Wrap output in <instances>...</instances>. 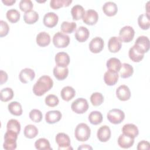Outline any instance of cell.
Here are the masks:
<instances>
[{"label": "cell", "instance_id": "6da1fadb", "mask_svg": "<svg viewBox=\"0 0 150 150\" xmlns=\"http://www.w3.org/2000/svg\"><path fill=\"white\" fill-rule=\"evenodd\" d=\"M53 86L52 78L46 75L42 76L39 78L33 87V92L37 96H42L47 91L50 90Z\"/></svg>", "mask_w": 150, "mask_h": 150}, {"label": "cell", "instance_id": "7a4b0ae2", "mask_svg": "<svg viewBox=\"0 0 150 150\" xmlns=\"http://www.w3.org/2000/svg\"><path fill=\"white\" fill-rule=\"evenodd\" d=\"M91 134L90 128L85 123H80L76 127L74 136L77 140L81 142L87 141Z\"/></svg>", "mask_w": 150, "mask_h": 150}, {"label": "cell", "instance_id": "3957f363", "mask_svg": "<svg viewBox=\"0 0 150 150\" xmlns=\"http://www.w3.org/2000/svg\"><path fill=\"white\" fill-rule=\"evenodd\" d=\"M53 43L57 48H64L70 43V37L66 34L58 32L53 37Z\"/></svg>", "mask_w": 150, "mask_h": 150}, {"label": "cell", "instance_id": "277c9868", "mask_svg": "<svg viewBox=\"0 0 150 150\" xmlns=\"http://www.w3.org/2000/svg\"><path fill=\"white\" fill-rule=\"evenodd\" d=\"M108 120L112 124H120L125 118V114L123 111L118 108L110 110L107 115Z\"/></svg>", "mask_w": 150, "mask_h": 150}, {"label": "cell", "instance_id": "5b68a950", "mask_svg": "<svg viewBox=\"0 0 150 150\" xmlns=\"http://www.w3.org/2000/svg\"><path fill=\"white\" fill-rule=\"evenodd\" d=\"M71 108L76 114H83L87 111L88 104L86 99L78 98L72 103Z\"/></svg>", "mask_w": 150, "mask_h": 150}, {"label": "cell", "instance_id": "8992f818", "mask_svg": "<svg viewBox=\"0 0 150 150\" xmlns=\"http://www.w3.org/2000/svg\"><path fill=\"white\" fill-rule=\"evenodd\" d=\"M55 140L59 145V149H73L70 146V139L67 134L59 132L56 135Z\"/></svg>", "mask_w": 150, "mask_h": 150}, {"label": "cell", "instance_id": "52a82bcc", "mask_svg": "<svg viewBox=\"0 0 150 150\" xmlns=\"http://www.w3.org/2000/svg\"><path fill=\"white\" fill-rule=\"evenodd\" d=\"M135 35V31L132 27L125 26L122 28L119 32V38L121 42L128 43L132 40Z\"/></svg>", "mask_w": 150, "mask_h": 150}, {"label": "cell", "instance_id": "ba28073f", "mask_svg": "<svg viewBox=\"0 0 150 150\" xmlns=\"http://www.w3.org/2000/svg\"><path fill=\"white\" fill-rule=\"evenodd\" d=\"M134 46L139 52L145 54L149 49V40L145 36H140L135 40Z\"/></svg>", "mask_w": 150, "mask_h": 150}, {"label": "cell", "instance_id": "9c48e42d", "mask_svg": "<svg viewBox=\"0 0 150 150\" xmlns=\"http://www.w3.org/2000/svg\"><path fill=\"white\" fill-rule=\"evenodd\" d=\"M82 19L84 23L88 25H94L98 21V14L94 9H88L85 12Z\"/></svg>", "mask_w": 150, "mask_h": 150}, {"label": "cell", "instance_id": "30bf717a", "mask_svg": "<svg viewBox=\"0 0 150 150\" xmlns=\"http://www.w3.org/2000/svg\"><path fill=\"white\" fill-rule=\"evenodd\" d=\"M104 42L100 37H95L91 39L89 43V49L94 53H100L104 48Z\"/></svg>", "mask_w": 150, "mask_h": 150}, {"label": "cell", "instance_id": "8fae6325", "mask_svg": "<svg viewBox=\"0 0 150 150\" xmlns=\"http://www.w3.org/2000/svg\"><path fill=\"white\" fill-rule=\"evenodd\" d=\"M35 77V73L33 70L30 68H25L22 69L19 74L20 81L22 83H28L32 81Z\"/></svg>", "mask_w": 150, "mask_h": 150}, {"label": "cell", "instance_id": "7c38bea8", "mask_svg": "<svg viewBox=\"0 0 150 150\" xmlns=\"http://www.w3.org/2000/svg\"><path fill=\"white\" fill-rule=\"evenodd\" d=\"M58 21L59 17L54 12H50L45 15L43 22L45 26L49 28H52L57 24Z\"/></svg>", "mask_w": 150, "mask_h": 150}, {"label": "cell", "instance_id": "4fadbf2b", "mask_svg": "<svg viewBox=\"0 0 150 150\" xmlns=\"http://www.w3.org/2000/svg\"><path fill=\"white\" fill-rule=\"evenodd\" d=\"M54 60L56 66L61 67H67L70 63V57L69 54L63 52L57 53L55 56Z\"/></svg>", "mask_w": 150, "mask_h": 150}, {"label": "cell", "instance_id": "5bb4252c", "mask_svg": "<svg viewBox=\"0 0 150 150\" xmlns=\"http://www.w3.org/2000/svg\"><path fill=\"white\" fill-rule=\"evenodd\" d=\"M116 96L121 101H127L131 97L130 90L126 85H121L116 90Z\"/></svg>", "mask_w": 150, "mask_h": 150}, {"label": "cell", "instance_id": "9a60e30c", "mask_svg": "<svg viewBox=\"0 0 150 150\" xmlns=\"http://www.w3.org/2000/svg\"><path fill=\"white\" fill-rule=\"evenodd\" d=\"M111 129L107 125H103L100 127L97 133V138L102 142L108 141L111 137Z\"/></svg>", "mask_w": 150, "mask_h": 150}, {"label": "cell", "instance_id": "2e32d148", "mask_svg": "<svg viewBox=\"0 0 150 150\" xmlns=\"http://www.w3.org/2000/svg\"><path fill=\"white\" fill-rule=\"evenodd\" d=\"M62 117V113L58 110L49 111L45 114V120L47 123L52 124L59 122Z\"/></svg>", "mask_w": 150, "mask_h": 150}, {"label": "cell", "instance_id": "e0dca14e", "mask_svg": "<svg viewBox=\"0 0 150 150\" xmlns=\"http://www.w3.org/2000/svg\"><path fill=\"white\" fill-rule=\"evenodd\" d=\"M122 134L129 137L135 138L139 134L138 127L133 124H125L122 128Z\"/></svg>", "mask_w": 150, "mask_h": 150}, {"label": "cell", "instance_id": "ac0fdd59", "mask_svg": "<svg viewBox=\"0 0 150 150\" xmlns=\"http://www.w3.org/2000/svg\"><path fill=\"white\" fill-rule=\"evenodd\" d=\"M122 43L118 37L112 36L110 38L108 42V48L110 52L117 53L121 48Z\"/></svg>", "mask_w": 150, "mask_h": 150}, {"label": "cell", "instance_id": "d6986e66", "mask_svg": "<svg viewBox=\"0 0 150 150\" xmlns=\"http://www.w3.org/2000/svg\"><path fill=\"white\" fill-rule=\"evenodd\" d=\"M90 35L88 29L84 26H80L75 32V38L79 42H84L86 41Z\"/></svg>", "mask_w": 150, "mask_h": 150}, {"label": "cell", "instance_id": "ffe728a7", "mask_svg": "<svg viewBox=\"0 0 150 150\" xmlns=\"http://www.w3.org/2000/svg\"><path fill=\"white\" fill-rule=\"evenodd\" d=\"M117 142L118 145L121 148L127 149L131 147L133 145L134 143V138L122 134L119 136Z\"/></svg>", "mask_w": 150, "mask_h": 150}, {"label": "cell", "instance_id": "44dd1931", "mask_svg": "<svg viewBox=\"0 0 150 150\" xmlns=\"http://www.w3.org/2000/svg\"><path fill=\"white\" fill-rule=\"evenodd\" d=\"M118 78L119 74L118 73L110 70L107 71L104 75V80L105 83L110 86L115 85L117 83Z\"/></svg>", "mask_w": 150, "mask_h": 150}, {"label": "cell", "instance_id": "7402d4cb", "mask_svg": "<svg viewBox=\"0 0 150 150\" xmlns=\"http://www.w3.org/2000/svg\"><path fill=\"white\" fill-rule=\"evenodd\" d=\"M103 11L107 16H112L117 13L118 7L115 3L111 1H108L103 5Z\"/></svg>", "mask_w": 150, "mask_h": 150}, {"label": "cell", "instance_id": "603a6c76", "mask_svg": "<svg viewBox=\"0 0 150 150\" xmlns=\"http://www.w3.org/2000/svg\"><path fill=\"white\" fill-rule=\"evenodd\" d=\"M36 43L40 47H45L48 46L50 43V36L49 33L45 32L39 33L36 38Z\"/></svg>", "mask_w": 150, "mask_h": 150}, {"label": "cell", "instance_id": "cb8c5ba5", "mask_svg": "<svg viewBox=\"0 0 150 150\" xmlns=\"http://www.w3.org/2000/svg\"><path fill=\"white\" fill-rule=\"evenodd\" d=\"M106 66L108 70L118 73L121 69V63L118 59L116 57H111L107 60Z\"/></svg>", "mask_w": 150, "mask_h": 150}, {"label": "cell", "instance_id": "d4e9b609", "mask_svg": "<svg viewBox=\"0 0 150 150\" xmlns=\"http://www.w3.org/2000/svg\"><path fill=\"white\" fill-rule=\"evenodd\" d=\"M76 95L75 90L71 86L64 87L60 92V96L62 98L66 101H69L71 100Z\"/></svg>", "mask_w": 150, "mask_h": 150}, {"label": "cell", "instance_id": "484cf974", "mask_svg": "<svg viewBox=\"0 0 150 150\" xmlns=\"http://www.w3.org/2000/svg\"><path fill=\"white\" fill-rule=\"evenodd\" d=\"M69 69L67 67H61L56 66L53 68V75L58 80H63L68 76Z\"/></svg>", "mask_w": 150, "mask_h": 150}, {"label": "cell", "instance_id": "4316f807", "mask_svg": "<svg viewBox=\"0 0 150 150\" xmlns=\"http://www.w3.org/2000/svg\"><path fill=\"white\" fill-rule=\"evenodd\" d=\"M71 13L73 19L74 21H78L83 18L85 13V11L81 5H75L71 9Z\"/></svg>", "mask_w": 150, "mask_h": 150}, {"label": "cell", "instance_id": "83f0119b", "mask_svg": "<svg viewBox=\"0 0 150 150\" xmlns=\"http://www.w3.org/2000/svg\"><path fill=\"white\" fill-rule=\"evenodd\" d=\"M138 23L142 30H148L150 26L149 14L146 13L140 15L138 18Z\"/></svg>", "mask_w": 150, "mask_h": 150}, {"label": "cell", "instance_id": "f1b7e54d", "mask_svg": "<svg viewBox=\"0 0 150 150\" xmlns=\"http://www.w3.org/2000/svg\"><path fill=\"white\" fill-rule=\"evenodd\" d=\"M120 75L123 79H127L131 77L134 73V69L132 66L128 63L121 64V67L120 70Z\"/></svg>", "mask_w": 150, "mask_h": 150}, {"label": "cell", "instance_id": "f546056e", "mask_svg": "<svg viewBox=\"0 0 150 150\" xmlns=\"http://www.w3.org/2000/svg\"><path fill=\"white\" fill-rule=\"evenodd\" d=\"M9 112L15 116H20L22 114V108L21 104L17 101H12L8 105Z\"/></svg>", "mask_w": 150, "mask_h": 150}, {"label": "cell", "instance_id": "4dcf8cb0", "mask_svg": "<svg viewBox=\"0 0 150 150\" xmlns=\"http://www.w3.org/2000/svg\"><path fill=\"white\" fill-rule=\"evenodd\" d=\"M39 19V14L35 11H30L25 13L23 15V20L25 23L31 25L36 22Z\"/></svg>", "mask_w": 150, "mask_h": 150}, {"label": "cell", "instance_id": "1f68e13d", "mask_svg": "<svg viewBox=\"0 0 150 150\" xmlns=\"http://www.w3.org/2000/svg\"><path fill=\"white\" fill-rule=\"evenodd\" d=\"M128 56L129 59L134 62H139L143 59L144 57V54L139 52L133 46L129 50Z\"/></svg>", "mask_w": 150, "mask_h": 150}, {"label": "cell", "instance_id": "d6a6232c", "mask_svg": "<svg viewBox=\"0 0 150 150\" xmlns=\"http://www.w3.org/2000/svg\"><path fill=\"white\" fill-rule=\"evenodd\" d=\"M23 134L25 137L32 139L36 137L38 134V129L37 127L32 124L27 125L23 131Z\"/></svg>", "mask_w": 150, "mask_h": 150}, {"label": "cell", "instance_id": "836d02e7", "mask_svg": "<svg viewBox=\"0 0 150 150\" xmlns=\"http://www.w3.org/2000/svg\"><path fill=\"white\" fill-rule=\"evenodd\" d=\"M89 122L93 125H98L101 123L103 121V115L98 111H91L88 115Z\"/></svg>", "mask_w": 150, "mask_h": 150}, {"label": "cell", "instance_id": "e575fe53", "mask_svg": "<svg viewBox=\"0 0 150 150\" xmlns=\"http://www.w3.org/2000/svg\"><path fill=\"white\" fill-rule=\"evenodd\" d=\"M36 149L39 150H51L52 148L50 146L49 141L44 138L38 139L35 142Z\"/></svg>", "mask_w": 150, "mask_h": 150}, {"label": "cell", "instance_id": "d590c367", "mask_svg": "<svg viewBox=\"0 0 150 150\" xmlns=\"http://www.w3.org/2000/svg\"><path fill=\"white\" fill-rule=\"evenodd\" d=\"M13 94V91L11 88H4L1 90L0 99L2 101L7 102L12 99Z\"/></svg>", "mask_w": 150, "mask_h": 150}, {"label": "cell", "instance_id": "8d00e7d4", "mask_svg": "<svg viewBox=\"0 0 150 150\" xmlns=\"http://www.w3.org/2000/svg\"><path fill=\"white\" fill-rule=\"evenodd\" d=\"M77 25L74 22L64 21L62 23L60 26V29L63 33H71L76 29Z\"/></svg>", "mask_w": 150, "mask_h": 150}, {"label": "cell", "instance_id": "74e56055", "mask_svg": "<svg viewBox=\"0 0 150 150\" xmlns=\"http://www.w3.org/2000/svg\"><path fill=\"white\" fill-rule=\"evenodd\" d=\"M71 2V0H51L50 6L53 9H57L63 6H69Z\"/></svg>", "mask_w": 150, "mask_h": 150}, {"label": "cell", "instance_id": "f35d334b", "mask_svg": "<svg viewBox=\"0 0 150 150\" xmlns=\"http://www.w3.org/2000/svg\"><path fill=\"white\" fill-rule=\"evenodd\" d=\"M7 19L11 23L17 22L21 17V14L18 11L15 9H11L6 13Z\"/></svg>", "mask_w": 150, "mask_h": 150}, {"label": "cell", "instance_id": "ab89813d", "mask_svg": "<svg viewBox=\"0 0 150 150\" xmlns=\"http://www.w3.org/2000/svg\"><path fill=\"white\" fill-rule=\"evenodd\" d=\"M6 129L7 130L13 131L19 134L21 131V124L17 120L11 119L8 121Z\"/></svg>", "mask_w": 150, "mask_h": 150}, {"label": "cell", "instance_id": "60d3db41", "mask_svg": "<svg viewBox=\"0 0 150 150\" xmlns=\"http://www.w3.org/2000/svg\"><path fill=\"white\" fill-rule=\"evenodd\" d=\"M90 101L93 105L99 106L103 103L104 97L103 94L100 93H94L90 96Z\"/></svg>", "mask_w": 150, "mask_h": 150}, {"label": "cell", "instance_id": "b9f144b4", "mask_svg": "<svg viewBox=\"0 0 150 150\" xmlns=\"http://www.w3.org/2000/svg\"><path fill=\"white\" fill-rule=\"evenodd\" d=\"M30 119L35 122H39L43 118L42 112L38 109H33L29 112Z\"/></svg>", "mask_w": 150, "mask_h": 150}, {"label": "cell", "instance_id": "7bdbcfd3", "mask_svg": "<svg viewBox=\"0 0 150 150\" xmlns=\"http://www.w3.org/2000/svg\"><path fill=\"white\" fill-rule=\"evenodd\" d=\"M33 7V5L30 0H21L19 2L20 9L25 13L32 11Z\"/></svg>", "mask_w": 150, "mask_h": 150}, {"label": "cell", "instance_id": "ee69618b", "mask_svg": "<svg viewBox=\"0 0 150 150\" xmlns=\"http://www.w3.org/2000/svg\"><path fill=\"white\" fill-rule=\"evenodd\" d=\"M46 104L50 107H54L58 105L59 100L58 97L54 94H49L45 98Z\"/></svg>", "mask_w": 150, "mask_h": 150}, {"label": "cell", "instance_id": "f6af8a7d", "mask_svg": "<svg viewBox=\"0 0 150 150\" xmlns=\"http://www.w3.org/2000/svg\"><path fill=\"white\" fill-rule=\"evenodd\" d=\"M16 146H17L16 141L9 140V139L4 140V142L3 144V148L5 149L14 150L16 148Z\"/></svg>", "mask_w": 150, "mask_h": 150}, {"label": "cell", "instance_id": "bcb514c9", "mask_svg": "<svg viewBox=\"0 0 150 150\" xmlns=\"http://www.w3.org/2000/svg\"><path fill=\"white\" fill-rule=\"evenodd\" d=\"M0 37L2 38L4 36H6L8 34L9 30V27L8 25V23L2 20L0 21Z\"/></svg>", "mask_w": 150, "mask_h": 150}, {"label": "cell", "instance_id": "7dc6e473", "mask_svg": "<svg viewBox=\"0 0 150 150\" xmlns=\"http://www.w3.org/2000/svg\"><path fill=\"white\" fill-rule=\"evenodd\" d=\"M150 148V144L149 142L146 141L142 140L140 141L137 145V149L138 150H142V149H149Z\"/></svg>", "mask_w": 150, "mask_h": 150}, {"label": "cell", "instance_id": "c3c4849f", "mask_svg": "<svg viewBox=\"0 0 150 150\" xmlns=\"http://www.w3.org/2000/svg\"><path fill=\"white\" fill-rule=\"evenodd\" d=\"M0 73H1V77H0L1 82H0V84H1V85H2L4 83H5L7 81L8 74L5 71H4L2 70H1Z\"/></svg>", "mask_w": 150, "mask_h": 150}, {"label": "cell", "instance_id": "681fc988", "mask_svg": "<svg viewBox=\"0 0 150 150\" xmlns=\"http://www.w3.org/2000/svg\"><path fill=\"white\" fill-rule=\"evenodd\" d=\"M2 2L6 6H11L16 2V0H2Z\"/></svg>", "mask_w": 150, "mask_h": 150}, {"label": "cell", "instance_id": "f907efd6", "mask_svg": "<svg viewBox=\"0 0 150 150\" xmlns=\"http://www.w3.org/2000/svg\"><path fill=\"white\" fill-rule=\"evenodd\" d=\"M92 149L93 148L88 145H81L78 148V149Z\"/></svg>", "mask_w": 150, "mask_h": 150}]
</instances>
